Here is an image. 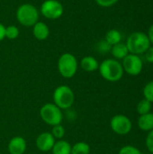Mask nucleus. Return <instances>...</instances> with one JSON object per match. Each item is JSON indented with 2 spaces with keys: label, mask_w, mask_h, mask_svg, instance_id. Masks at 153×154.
Listing matches in <instances>:
<instances>
[{
  "label": "nucleus",
  "mask_w": 153,
  "mask_h": 154,
  "mask_svg": "<svg viewBox=\"0 0 153 154\" xmlns=\"http://www.w3.org/2000/svg\"><path fill=\"white\" fill-rule=\"evenodd\" d=\"M98 69L102 78L110 82H116L120 80L124 72L122 64L118 60L113 59L104 60L99 64Z\"/></svg>",
  "instance_id": "f257e3e1"
},
{
  "label": "nucleus",
  "mask_w": 153,
  "mask_h": 154,
  "mask_svg": "<svg viewBox=\"0 0 153 154\" xmlns=\"http://www.w3.org/2000/svg\"><path fill=\"white\" fill-rule=\"evenodd\" d=\"M126 46L129 53L140 55L146 52V51L151 47V42L146 33L135 32L128 37Z\"/></svg>",
  "instance_id": "f03ea898"
},
{
  "label": "nucleus",
  "mask_w": 153,
  "mask_h": 154,
  "mask_svg": "<svg viewBox=\"0 0 153 154\" xmlns=\"http://www.w3.org/2000/svg\"><path fill=\"white\" fill-rule=\"evenodd\" d=\"M16 18L22 25L30 27L33 26L38 22L39 13L33 5L23 4L17 8Z\"/></svg>",
  "instance_id": "7ed1b4c3"
},
{
  "label": "nucleus",
  "mask_w": 153,
  "mask_h": 154,
  "mask_svg": "<svg viewBox=\"0 0 153 154\" xmlns=\"http://www.w3.org/2000/svg\"><path fill=\"white\" fill-rule=\"evenodd\" d=\"M58 69L60 74L66 79H71L78 70V60L76 57L69 53H63L58 60Z\"/></svg>",
  "instance_id": "20e7f679"
},
{
  "label": "nucleus",
  "mask_w": 153,
  "mask_h": 154,
  "mask_svg": "<svg viewBox=\"0 0 153 154\" xmlns=\"http://www.w3.org/2000/svg\"><path fill=\"white\" fill-rule=\"evenodd\" d=\"M54 104L60 109H68L74 104L75 96L73 90L65 85L58 87L53 93Z\"/></svg>",
  "instance_id": "39448f33"
},
{
  "label": "nucleus",
  "mask_w": 153,
  "mask_h": 154,
  "mask_svg": "<svg viewBox=\"0 0 153 154\" xmlns=\"http://www.w3.org/2000/svg\"><path fill=\"white\" fill-rule=\"evenodd\" d=\"M40 116L44 123L52 126L60 125L63 119L61 110L55 104L50 103H47L41 106L40 110Z\"/></svg>",
  "instance_id": "423d86ee"
},
{
  "label": "nucleus",
  "mask_w": 153,
  "mask_h": 154,
  "mask_svg": "<svg viewBox=\"0 0 153 154\" xmlns=\"http://www.w3.org/2000/svg\"><path fill=\"white\" fill-rule=\"evenodd\" d=\"M63 5L58 0H45L41 5V14L48 19H58L63 14Z\"/></svg>",
  "instance_id": "0eeeda50"
},
{
  "label": "nucleus",
  "mask_w": 153,
  "mask_h": 154,
  "mask_svg": "<svg viewBox=\"0 0 153 154\" xmlns=\"http://www.w3.org/2000/svg\"><path fill=\"white\" fill-rule=\"evenodd\" d=\"M110 126L116 134L126 135L131 132L133 125L128 116L124 115H116L111 118Z\"/></svg>",
  "instance_id": "6e6552de"
},
{
  "label": "nucleus",
  "mask_w": 153,
  "mask_h": 154,
  "mask_svg": "<svg viewBox=\"0 0 153 154\" xmlns=\"http://www.w3.org/2000/svg\"><path fill=\"white\" fill-rule=\"evenodd\" d=\"M122 66L124 71L130 76H138L142 70L143 63L139 55L129 53L124 59H123Z\"/></svg>",
  "instance_id": "1a4fd4ad"
},
{
  "label": "nucleus",
  "mask_w": 153,
  "mask_h": 154,
  "mask_svg": "<svg viewBox=\"0 0 153 154\" xmlns=\"http://www.w3.org/2000/svg\"><path fill=\"white\" fill-rule=\"evenodd\" d=\"M54 143H55V138L53 137L51 133L49 132H45L39 134L36 139V146L41 152L51 151Z\"/></svg>",
  "instance_id": "9d476101"
},
{
  "label": "nucleus",
  "mask_w": 153,
  "mask_h": 154,
  "mask_svg": "<svg viewBox=\"0 0 153 154\" xmlns=\"http://www.w3.org/2000/svg\"><path fill=\"white\" fill-rule=\"evenodd\" d=\"M26 150V142L21 136L12 138L8 143V152L10 154H23Z\"/></svg>",
  "instance_id": "9b49d317"
},
{
  "label": "nucleus",
  "mask_w": 153,
  "mask_h": 154,
  "mask_svg": "<svg viewBox=\"0 0 153 154\" xmlns=\"http://www.w3.org/2000/svg\"><path fill=\"white\" fill-rule=\"evenodd\" d=\"M32 34L39 41L46 40L50 35V29L43 22H37L32 26Z\"/></svg>",
  "instance_id": "f8f14e48"
},
{
  "label": "nucleus",
  "mask_w": 153,
  "mask_h": 154,
  "mask_svg": "<svg viewBox=\"0 0 153 154\" xmlns=\"http://www.w3.org/2000/svg\"><path fill=\"white\" fill-rule=\"evenodd\" d=\"M138 127L144 132H150L153 129V113L150 112L140 116L138 119Z\"/></svg>",
  "instance_id": "ddd939ff"
},
{
  "label": "nucleus",
  "mask_w": 153,
  "mask_h": 154,
  "mask_svg": "<svg viewBox=\"0 0 153 154\" xmlns=\"http://www.w3.org/2000/svg\"><path fill=\"white\" fill-rule=\"evenodd\" d=\"M80 66L83 70L87 72H93L98 69L99 63L98 61L92 56H86L80 61Z\"/></svg>",
  "instance_id": "4468645a"
},
{
  "label": "nucleus",
  "mask_w": 153,
  "mask_h": 154,
  "mask_svg": "<svg viewBox=\"0 0 153 154\" xmlns=\"http://www.w3.org/2000/svg\"><path fill=\"white\" fill-rule=\"evenodd\" d=\"M111 52L112 55L117 60H123L129 54V51L127 49L126 44L123 42H119L117 44L113 45L111 48Z\"/></svg>",
  "instance_id": "2eb2a0df"
},
{
  "label": "nucleus",
  "mask_w": 153,
  "mask_h": 154,
  "mask_svg": "<svg viewBox=\"0 0 153 154\" xmlns=\"http://www.w3.org/2000/svg\"><path fill=\"white\" fill-rule=\"evenodd\" d=\"M71 147L68 142L60 140L54 143L51 151L53 154H71Z\"/></svg>",
  "instance_id": "dca6fc26"
},
{
  "label": "nucleus",
  "mask_w": 153,
  "mask_h": 154,
  "mask_svg": "<svg viewBox=\"0 0 153 154\" xmlns=\"http://www.w3.org/2000/svg\"><path fill=\"white\" fill-rule=\"evenodd\" d=\"M105 40L110 44V45H115V44H117L119 42H121V40H122V34L121 32L116 30V29H111L109 30L106 34V38Z\"/></svg>",
  "instance_id": "f3484780"
},
{
  "label": "nucleus",
  "mask_w": 153,
  "mask_h": 154,
  "mask_svg": "<svg viewBox=\"0 0 153 154\" xmlns=\"http://www.w3.org/2000/svg\"><path fill=\"white\" fill-rule=\"evenodd\" d=\"M90 147L87 143L79 142L71 147V154H89Z\"/></svg>",
  "instance_id": "a211bd4d"
},
{
  "label": "nucleus",
  "mask_w": 153,
  "mask_h": 154,
  "mask_svg": "<svg viewBox=\"0 0 153 154\" xmlns=\"http://www.w3.org/2000/svg\"><path fill=\"white\" fill-rule=\"evenodd\" d=\"M151 110V103L147 99H142L137 105V112L140 116L150 113Z\"/></svg>",
  "instance_id": "6ab92c4d"
},
{
  "label": "nucleus",
  "mask_w": 153,
  "mask_h": 154,
  "mask_svg": "<svg viewBox=\"0 0 153 154\" xmlns=\"http://www.w3.org/2000/svg\"><path fill=\"white\" fill-rule=\"evenodd\" d=\"M19 34H20L19 29L15 25H9L5 27V38L9 40H14L19 36Z\"/></svg>",
  "instance_id": "aec40b11"
},
{
  "label": "nucleus",
  "mask_w": 153,
  "mask_h": 154,
  "mask_svg": "<svg viewBox=\"0 0 153 154\" xmlns=\"http://www.w3.org/2000/svg\"><path fill=\"white\" fill-rule=\"evenodd\" d=\"M142 93H143L145 99H147L151 103H153V80L148 82L145 85Z\"/></svg>",
  "instance_id": "412c9836"
},
{
  "label": "nucleus",
  "mask_w": 153,
  "mask_h": 154,
  "mask_svg": "<svg viewBox=\"0 0 153 154\" xmlns=\"http://www.w3.org/2000/svg\"><path fill=\"white\" fill-rule=\"evenodd\" d=\"M51 134H52L53 137L56 138V139H61V138H63V136L65 135V128H64L62 125H55V126H53V128H52Z\"/></svg>",
  "instance_id": "4be33fe9"
},
{
  "label": "nucleus",
  "mask_w": 153,
  "mask_h": 154,
  "mask_svg": "<svg viewBox=\"0 0 153 154\" xmlns=\"http://www.w3.org/2000/svg\"><path fill=\"white\" fill-rule=\"evenodd\" d=\"M119 154H142V152H141L138 148H136V147H134V146H133V145H126V146H124V147H122V148L120 149V151H119Z\"/></svg>",
  "instance_id": "5701e85b"
},
{
  "label": "nucleus",
  "mask_w": 153,
  "mask_h": 154,
  "mask_svg": "<svg viewBox=\"0 0 153 154\" xmlns=\"http://www.w3.org/2000/svg\"><path fill=\"white\" fill-rule=\"evenodd\" d=\"M111 48H112V45H110L106 40H103V41L99 42L98 44H97V49L102 53H106V52L110 51Z\"/></svg>",
  "instance_id": "b1692460"
},
{
  "label": "nucleus",
  "mask_w": 153,
  "mask_h": 154,
  "mask_svg": "<svg viewBox=\"0 0 153 154\" xmlns=\"http://www.w3.org/2000/svg\"><path fill=\"white\" fill-rule=\"evenodd\" d=\"M145 144H146L148 151L151 154H153V129L149 132V134L146 137V140H145Z\"/></svg>",
  "instance_id": "393cba45"
},
{
  "label": "nucleus",
  "mask_w": 153,
  "mask_h": 154,
  "mask_svg": "<svg viewBox=\"0 0 153 154\" xmlns=\"http://www.w3.org/2000/svg\"><path fill=\"white\" fill-rule=\"evenodd\" d=\"M119 0H96V4L103 7H110L116 4Z\"/></svg>",
  "instance_id": "a878e982"
},
{
  "label": "nucleus",
  "mask_w": 153,
  "mask_h": 154,
  "mask_svg": "<svg viewBox=\"0 0 153 154\" xmlns=\"http://www.w3.org/2000/svg\"><path fill=\"white\" fill-rule=\"evenodd\" d=\"M145 59L148 62L153 63V46L150 47L145 52Z\"/></svg>",
  "instance_id": "bb28decb"
},
{
  "label": "nucleus",
  "mask_w": 153,
  "mask_h": 154,
  "mask_svg": "<svg viewBox=\"0 0 153 154\" xmlns=\"http://www.w3.org/2000/svg\"><path fill=\"white\" fill-rule=\"evenodd\" d=\"M5 26H4L0 23V42L3 41L5 38Z\"/></svg>",
  "instance_id": "cd10ccee"
},
{
  "label": "nucleus",
  "mask_w": 153,
  "mask_h": 154,
  "mask_svg": "<svg viewBox=\"0 0 153 154\" xmlns=\"http://www.w3.org/2000/svg\"><path fill=\"white\" fill-rule=\"evenodd\" d=\"M148 38L150 40V42L153 44V24L149 28V31H148Z\"/></svg>",
  "instance_id": "c85d7f7f"
}]
</instances>
